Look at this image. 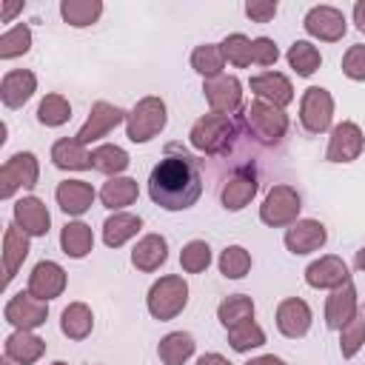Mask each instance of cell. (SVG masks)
I'll return each mask as SVG.
<instances>
[{"label": "cell", "instance_id": "obj_1", "mask_svg": "<svg viewBox=\"0 0 365 365\" xmlns=\"http://www.w3.org/2000/svg\"><path fill=\"white\" fill-rule=\"evenodd\" d=\"M202 194V171L194 157L185 151L168 154L151 168L148 174V197L154 205L165 211H185L191 208Z\"/></svg>", "mask_w": 365, "mask_h": 365}, {"label": "cell", "instance_id": "obj_2", "mask_svg": "<svg viewBox=\"0 0 365 365\" xmlns=\"http://www.w3.org/2000/svg\"><path fill=\"white\" fill-rule=\"evenodd\" d=\"M191 145L197 151L205 154H225L237 137V123L225 114H202L194 125H191Z\"/></svg>", "mask_w": 365, "mask_h": 365}, {"label": "cell", "instance_id": "obj_3", "mask_svg": "<svg viewBox=\"0 0 365 365\" xmlns=\"http://www.w3.org/2000/svg\"><path fill=\"white\" fill-rule=\"evenodd\" d=\"M145 305H148V314L160 322L165 319H174L185 305H188V282L177 274H165L160 277L151 288H148V297H145Z\"/></svg>", "mask_w": 365, "mask_h": 365}, {"label": "cell", "instance_id": "obj_4", "mask_svg": "<svg viewBox=\"0 0 365 365\" xmlns=\"http://www.w3.org/2000/svg\"><path fill=\"white\" fill-rule=\"evenodd\" d=\"M168 123L165 103L160 97H143L125 117V134L131 143H148L157 137Z\"/></svg>", "mask_w": 365, "mask_h": 365}, {"label": "cell", "instance_id": "obj_5", "mask_svg": "<svg viewBox=\"0 0 365 365\" xmlns=\"http://www.w3.org/2000/svg\"><path fill=\"white\" fill-rule=\"evenodd\" d=\"M242 123L248 125V131L265 143V145H274L285 137L288 131V117L282 108L271 106V103H262V100H254L251 106L242 108Z\"/></svg>", "mask_w": 365, "mask_h": 365}, {"label": "cell", "instance_id": "obj_6", "mask_svg": "<svg viewBox=\"0 0 365 365\" xmlns=\"http://www.w3.org/2000/svg\"><path fill=\"white\" fill-rule=\"evenodd\" d=\"M299 208L302 205H299L297 188L279 182L265 194V200L259 205V220L271 228H285V225H294L299 220Z\"/></svg>", "mask_w": 365, "mask_h": 365}, {"label": "cell", "instance_id": "obj_7", "mask_svg": "<svg viewBox=\"0 0 365 365\" xmlns=\"http://www.w3.org/2000/svg\"><path fill=\"white\" fill-rule=\"evenodd\" d=\"M40 180V165H37V157L31 151H17L11 154L3 168H0V197L3 200H11L14 191L20 188H34Z\"/></svg>", "mask_w": 365, "mask_h": 365}, {"label": "cell", "instance_id": "obj_8", "mask_svg": "<svg viewBox=\"0 0 365 365\" xmlns=\"http://www.w3.org/2000/svg\"><path fill=\"white\" fill-rule=\"evenodd\" d=\"M334 120V97L328 88L322 86H311L305 88L302 100H299V123L308 134H325L331 128Z\"/></svg>", "mask_w": 365, "mask_h": 365}, {"label": "cell", "instance_id": "obj_9", "mask_svg": "<svg viewBox=\"0 0 365 365\" xmlns=\"http://www.w3.org/2000/svg\"><path fill=\"white\" fill-rule=\"evenodd\" d=\"M3 317H6L9 325H14V331H34V328H40L46 322L48 302L46 299H37L31 291H20V294H14L6 302Z\"/></svg>", "mask_w": 365, "mask_h": 365}, {"label": "cell", "instance_id": "obj_10", "mask_svg": "<svg viewBox=\"0 0 365 365\" xmlns=\"http://www.w3.org/2000/svg\"><path fill=\"white\" fill-rule=\"evenodd\" d=\"M125 117H128V114H125L120 106L100 100V103H94V106H91V111H88L86 123L80 125V131L74 134V140H77L80 145L97 143V140H103L108 131H114L120 123H125Z\"/></svg>", "mask_w": 365, "mask_h": 365}, {"label": "cell", "instance_id": "obj_11", "mask_svg": "<svg viewBox=\"0 0 365 365\" xmlns=\"http://www.w3.org/2000/svg\"><path fill=\"white\" fill-rule=\"evenodd\" d=\"M365 148V134L356 123L345 120L339 125L331 128V140L325 148V160L328 163H354Z\"/></svg>", "mask_w": 365, "mask_h": 365}, {"label": "cell", "instance_id": "obj_12", "mask_svg": "<svg viewBox=\"0 0 365 365\" xmlns=\"http://www.w3.org/2000/svg\"><path fill=\"white\" fill-rule=\"evenodd\" d=\"M202 91H205V100H208L214 114L231 117L242 106V86H240V80L234 74H220V77L205 80Z\"/></svg>", "mask_w": 365, "mask_h": 365}, {"label": "cell", "instance_id": "obj_13", "mask_svg": "<svg viewBox=\"0 0 365 365\" xmlns=\"http://www.w3.org/2000/svg\"><path fill=\"white\" fill-rule=\"evenodd\" d=\"M257 188H259L257 171H254L251 165H240V168L222 182V188H220V202H222V208H228V211H242V208L254 200Z\"/></svg>", "mask_w": 365, "mask_h": 365}, {"label": "cell", "instance_id": "obj_14", "mask_svg": "<svg viewBox=\"0 0 365 365\" xmlns=\"http://www.w3.org/2000/svg\"><path fill=\"white\" fill-rule=\"evenodd\" d=\"M302 26H305V31H308L311 37H317V40H322V43H336V40H342V34H345V29H348L345 14H342L336 6H314V9H308Z\"/></svg>", "mask_w": 365, "mask_h": 365}, {"label": "cell", "instance_id": "obj_15", "mask_svg": "<svg viewBox=\"0 0 365 365\" xmlns=\"http://www.w3.org/2000/svg\"><path fill=\"white\" fill-rule=\"evenodd\" d=\"M282 240H285V248L291 254L302 257V254L319 251L325 245V240H328V231H325V225L319 220H297L294 225L285 228Z\"/></svg>", "mask_w": 365, "mask_h": 365}, {"label": "cell", "instance_id": "obj_16", "mask_svg": "<svg viewBox=\"0 0 365 365\" xmlns=\"http://www.w3.org/2000/svg\"><path fill=\"white\" fill-rule=\"evenodd\" d=\"M348 279H351V274H348L345 259L342 257H334V254L319 257V259H314L305 268V282L311 288H319V291H334V288L345 285Z\"/></svg>", "mask_w": 365, "mask_h": 365}, {"label": "cell", "instance_id": "obj_17", "mask_svg": "<svg viewBox=\"0 0 365 365\" xmlns=\"http://www.w3.org/2000/svg\"><path fill=\"white\" fill-rule=\"evenodd\" d=\"M356 314H359V299H356L354 282L348 279L345 285H339V288H334V291L328 294V299H325V325L334 328V331H339V328H345Z\"/></svg>", "mask_w": 365, "mask_h": 365}, {"label": "cell", "instance_id": "obj_18", "mask_svg": "<svg viewBox=\"0 0 365 365\" xmlns=\"http://www.w3.org/2000/svg\"><path fill=\"white\" fill-rule=\"evenodd\" d=\"M251 91L257 94V100L262 103H271L277 108H285L288 103H294V86L285 74L279 71H262V74H254L248 80Z\"/></svg>", "mask_w": 365, "mask_h": 365}, {"label": "cell", "instance_id": "obj_19", "mask_svg": "<svg viewBox=\"0 0 365 365\" xmlns=\"http://www.w3.org/2000/svg\"><path fill=\"white\" fill-rule=\"evenodd\" d=\"M311 319H314V317H311V308H308V302L299 299V297H288V299H282V302L277 305V328H279V334L288 336V339L305 336L308 328H311Z\"/></svg>", "mask_w": 365, "mask_h": 365}, {"label": "cell", "instance_id": "obj_20", "mask_svg": "<svg viewBox=\"0 0 365 365\" xmlns=\"http://www.w3.org/2000/svg\"><path fill=\"white\" fill-rule=\"evenodd\" d=\"M29 291L37 299H46V302L60 297L66 291V271H63V265H57L51 259L37 262L31 268V274H29Z\"/></svg>", "mask_w": 365, "mask_h": 365}, {"label": "cell", "instance_id": "obj_21", "mask_svg": "<svg viewBox=\"0 0 365 365\" xmlns=\"http://www.w3.org/2000/svg\"><path fill=\"white\" fill-rule=\"evenodd\" d=\"M14 222L29 237H46L48 225H51V214L40 197H20L14 202Z\"/></svg>", "mask_w": 365, "mask_h": 365}, {"label": "cell", "instance_id": "obj_22", "mask_svg": "<svg viewBox=\"0 0 365 365\" xmlns=\"http://www.w3.org/2000/svg\"><path fill=\"white\" fill-rule=\"evenodd\" d=\"M37 91V77L29 68L6 71L0 80V100L6 108H20L29 103V97Z\"/></svg>", "mask_w": 365, "mask_h": 365}, {"label": "cell", "instance_id": "obj_23", "mask_svg": "<svg viewBox=\"0 0 365 365\" xmlns=\"http://www.w3.org/2000/svg\"><path fill=\"white\" fill-rule=\"evenodd\" d=\"M94 197H97V191H94L91 182H86V180H63V182L57 185V191H54L57 205H60L68 217L86 214V211L91 208Z\"/></svg>", "mask_w": 365, "mask_h": 365}, {"label": "cell", "instance_id": "obj_24", "mask_svg": "<svg viewBox=\"0 0 365 365\" xmlns=\"http://www.w3.org/2000/svg\"><path fill=\"white\" fill-rule=\"evenodd\" d=\"M3 354L17 365H34L46 354V342L34 331H11L3 342Z\"/></svg>", "mask_w": 365, "mask_h": 365}, {"label": "cell", "instance_id": "obj_25", "mask_svg": "<svg viewBox=\"0 0 365 365\" xmlns=\"http://www.w3.org/2000/svg\"><path fill=\"white\" fill-rule=\"evenodd\" d=\"M26 257H29V234L17 222H9L6 231H3V274H6V285L17 277V268L23 265Z\"/></svg>", "mask_w": 365, "mask_h": 365}, {"label": "cell", "instance_id": "obj_26", "mask_svg": "<svg viewBox=\"0 0 365 365\" xmlns=\"http://www.w3.org/2000/svg\"><path fill=\"white\" fill-rule=\"evenodd\" d=\"M165 259H168V242L163 234H145L131 251V265L137 271H145V274L157 271Z\"/></svg>", "mask_w": 365, "mask_h": 365}, {"label": "cell", "instance_id": "obj_27", "mask_svg": "<svg viewBox=\"0 0 365 365\" xmlns=\"http://www.w3.org/2000/svg\"><path fill=\"white\" fill-rule=\"evenodd\" d=\"M143 228V220L137 214L128 211H114L106 222H103V242L108 248H120L125 245L131 237H137V231Z\"/></svg>", "mask_w": 365, "mask_h": 365}, {"label": "cell", "instance_id": "obj_28", "mask_svg": "<svg viewBox=\"0 0 365 365\" xmlns=\"http://www.w3.org/2000/svg\"><path fill=\"white\" fill-rule=\"evenodd\" d=\"M60 248L66 257L71 259H83L91 254L94 248V234H91V225L74 220V222H66L63 231H60Z\"/></svg>", "mask_w": 365, "mask_h": 365}, {"label": "cell", "instance_id": "obj_29", "mask_svg": "<svg viewBox=\"0 0 365 365\" xmlns=\"http://www.w3.org/2000/svg\"><path fill=\"white\" fill-rule=\"evenodd\" d=\"M51 163L63 171H86V168H91V154L74 137L71 140L63 137L51 145Z\"/></svg>", "mask_w": 365, "mask_h": 365}, {"label": "cell", "instance_id": "obj_30", "mask_svg": "<svg viewBox=\"0 0 365 365\" xmlns=\"http://www.w3.org/2000/svg\"><path fill=\"white\" fill-rule=\"evenodd\" d=\"M194 336L188 331H171L160 339L157 345V356L163 359V365H185L194 354Z\"/></svg>", "mask_w": 365, "mask_h": 365}, {"label": "cell", "instance_id": "obj_31", "mask_svg": "<svg viewBox=\"0 0 365 365\" xmlns=\"http://www.w3.org/2000/svg\"><path fill=\"white\" fill-rule=\"evenodd\" d=\"M137 180L131 177H108V182H103L100 188V202L111 211H123L125 205H131L137 200Z\"/></svg>", "mask_w": 365, "mask_h": 365}, {"label": "cell", "instance_id": "obj_32", "mask_svg": "<svg viewBox=\"0 0 365 365\" xmlns=\"http://www.w3.org/2000/svg\"><path fill=\"white\" fill-rule=\"evenodd\" d=\"M60 328L68 339H86L94 328V314L86 302H68L63 308V319H60Z\"/></svg>", "mask_w": 365, "mask_h": 365}, {"label": "cell", "instance_id": "obj_33", "mask_svg": "<svg viewBox=\"0 0 365 365\" xmlns=\"http://www.w3.org/2000/svg\"><path fill=\"white\" fill-rule=\"evenodd\" d=\"M60 14L68 26L74 29H86L94 26L103 14V3L100 0H63L60 3Z\"/></svg>", "mask_w": 365, "mask_h": 365}, {"label": "cell", "instance_id": "obj_34", "mask_svg": "<svg viewBox=\"0 0 365 365\" xmlns=\"http://www.w3.org/2000/svg\"><path fill=\"white\" fill-rule=\"evenodd\" d=\"M191 68L197 74H202L205 80L211 77H220L222 68H225V54H222V46L220 43H202L191 51Z\"/></svg>", "mask_w": 365, "mask_h": 365}, {"label": "cell", "instance_id": "obj_35", "mask_svg": "<svg viewBox=\"0 0 365 365\" xmlns=\"http://www.w3.org/2000/svg\"><path fill=\"white\" fill-rule=\"evenodd\" d=\"M285 60H288V66H291L299 77H311V74L322 66V54H319V48H317L314 43H308V40H297V43H291Z\"/></svg>", "mask_w": 365, "mask_h": 365}, {"label": "cell", "instance_id": "obj_36", "mask_svg": "<svg viewBox=\"0 0 365 365\" xmlns=\"http://www.w3.org/2000/svg\"><path fill=\"white\" fill-rule=\"evenodd\" d=\"M128 163H131L128 154L120 145H111V143L97 145L91 151V168L100 171V174H108V177H120L128 168Z\"/></svg>", "mask_w": 365, "mask_h": 365}, {"label": "cell", "instance_id": "obj_37", "mask_svg": "<svg viewBox=\"0 0 365 365\" xmlns=\"http://www.w3.org/2000/svg\"><path fill=\"white\" fill-rule=\"evenodd\" d=\"M217 319L225 325V331L234 328V325H240V322L254 319V299L245 297V294H231V297H225V299L220 302V308H217Z\"/></svg>", "mask_w": 365, "mask_h": 365}, {"label": "cell", "instance_id": "obj_38", "mask_svg": "<svg viewBox=\"0 0 365 365\" xmlns=\"http://www.w3.org/2000/svg\"><path fill=\"white\" fill-rule=\"evenodd\" d=\"M31 48V29L26 23H17L0 34V60H14Z\"/></svg>", "mask_w": 365, "mask_h": 365}, {"label": "cell", "instance_id": "obj_39", "mask_svg": "<svg viewBox=\"0 0 365 365\" xmlns=\"http://www.w3.org/2000/svg\"><path fill=\"white\" fill-rule=\"evenodd\" d=\"M68 117H71V106L63 94H46L37 106V120L46 128H57V125L68 123Z\"/></svg>", "mask_w": 365, "mask_h": 365}, {"label": "cell", "instance_id": "obj_40", "mask_svg": "<svg viewBox=\"0 0 365 365\" xmlns=\"http://www.w3.org/2000/svg\"><path fill=\"white\" fill-rule=\"evenodd\" d=\"M217 265L225 279H242L251 271V254L242 245H228V248H222Z\"/></svg>", "mask_w": 365, "mask_h": 365}, {"label": "cell", "instance_id": "obj_41", "mask_svg": "<svg viewBox=\"0 0 365 365\" xmlns=\"http://www.w3.org/2000/svg\"><path fill=\"white\" fill-rule=\"evenodd\" d=\"M228 342H231V348H234L237 354H245V351H251V348L265 345V331H262L254 319H248V322H240V325L228 328Z\"/></svg>", "mask_w": 365, "mask_h": 365}, {"label": "cell", "instance_id": "obj_42", "mask_svg": "<svg viewBox=\"0 0 365 365\" xmlns=\"http://www.w3.org/2000/svg\"><path fill=\"white\" fill-rule=\"evenodd\" d=\"M365 345V311H359L345 328H339V354L351 359Z\"/></svg>", "mask_w": 365, "mask_h": 365}, {"label": "cell", "instance_id": "obj_43", "mask_svg": "<svg viewBox=\"0 0 365 365\" xmlns=\"http://www.w3.org/2000/svg\"><path fill=\"white\" fill-rule=\"evenodd\" d=\"M180 265L188 274H200L211 265V245L205 240H191L182 251H180Z\"/></svg>", "mask_w": 365, "mask_h": 365}, {"label": "cell", "instance_id": "obj_44", "mask_svg": "<svg viewBox=\"0 0 365 365\" xmlns=\"http://www.w3.org/2000/svg\"><path fill=\"white\" fill-rule=\"evenodd\" d=\"M220 46H222L225 63H231V66H237V68L251 66V37H245V34L234 31V34H228Z\"/></svg>", "mask_w": 365, "mask_h": 365}, {"label": "cell", "instance_id": "obj_45", "mask_svg": "<svg viewBox=\"0 0 365 365\" xmlns=\"http://www.w3.org/2000/svg\"><path fill=\"white\" fill-rule=\"evenodd\" d=\"M342 74H345L348 80L365 83V46H362V43L351 46V48L342 54Z\"/></svg>", "mask_w": 365, "mask_h": 365}, {"label": "cell", "instance_id": "obj_46", "mask_svg": "<svg viewBox=\"0 0 365 365\" xmlns=\"http://www.w3.org/2000/svg\"><path fill=\"white\" fill-rule=\"evenodd\" d=\"M277 60H279V48H277V43H274L271 37H254V40H251V63H254V66L268 68V66H274Z\"/></svg>", "mask_w": 365, "mask_h": 365}, {"label": "cell", "instance_id": "obj_47", "mask_svg": "<svg viewBox=\"0 0 365 365\" xmlns=\"http://www.w3.org/2000/svg\"><path fill=\"white\" fill-rule=\"evenodd\" d=\"M245 14L254 23H268L277 14V0H248L245 3Z\"/></svg>", "mask_w": 365, "mask_h": 365}, {"label": "cell", "instance_id": "obj_48", "mask_svg": "<svg viewBox=\"0 0 365 365\" xmlns=\"http://www.w3.org/2000/svg\"><path fill=\"white\" fill-rule=\"evenodd\" d=\"M197 365H231L222 354H202L200 359H197Z\"/></svg>", "mask_w": 365, "mask_h": 365}, {"label": "cell", "instance_id": "obj_49", "mask_svg": "<svg viewBox=\"0 0 365 365\" xmlns=\"http://www.w3.org/2000/svg\"><path fill=\"white\" fill-rule=\"evenodd\" d=\"M354 23H356L359 31H365V0H359V3L354 6Z\"/></svg>", "mask_w": 365, "mask_h": 365}, {"label": "cell", "instance_id": "obj_50", "mask_svg": "<svg viewBox=\"0 0 365 365\" xmlns=\"http://www.w3.org/2000/svg\"><path fill=\"white\" fill-rule=\"evenodd\" d=\"M245 365H285L279 356H274V354H265V356H257V359H248Z\"/></svg>", "mask_w": 365, "mask_h": 365}, {"label": "cell", "instance_id": "obj_51", "mask_svg": "<svg viewBox=\"0 0 365 365\" xmlns=\"http://www.w3.org/2000/svg\"><path fill=\"white\" fill-rule=\"evenodd\" d=\"M20 9H23V3H6V6H3V23H11V17H14Z\"/></svg>", "mask_w": 365, "mask_h": 365}, {"label": "cell", "instance_id": "obj_52", "mask_svg": "<svg viewBox=\"0 0 365 365\" xmlns=\"http://www.w3.org/2000/svg\"><path fill=\"white\" fill-rule=\"evenodd\" d=\"M354 268H356V271H365V245L356 251V257H354Z\"/></svg>", "mask_w": 365, "mask_h": 365}, {"label": "cell", "instance_id": "obj_53", "mask_svg": "<svg viewBox=\"0 0 365 365\" xmlns=\"http://www.w3.org/2000/svg\"><path fill=\"white\" fill-rule=\"evenodd\" d=\"M0 365H14V362H11V359H6V356H3V362H0Z\"/></svg>", "mask_w": 365, "mask_h": 365}, {"label": "cell", "instance_id": "obj_54", "mask_svg": "<svg viewBox=\"0 0 365 365\" xmlns=\"http://www.w3.org/2000/svg\"><path fill=\"white\" fill-rule=\"evenodd\" d=\"M51 365H66V362H51Z\"/></svg>", "mask_w": 365, "mask_h": 365}]
</instances>
